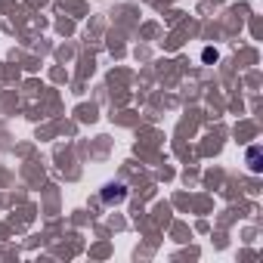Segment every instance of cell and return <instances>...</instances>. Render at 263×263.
<instances>
[{"instance_id":"1","label":"cell","mask_w":263,"mask_h":263,"mask_svg":"<svg viewBox=\"0 0 263 263\" xmlns=\"http://www.w3.org/2000/svg\"><path fill=\"white\" fill-rule=\"evenodd\" d=\"M124 198H127V189H124L121 183H108V186L102 189V201H105V204H121Z\"/></svg>"},{"instance_id":"2","label":"cell","mask_w":263,"mask_h":263,"mask_svg":"<svg viewBox=\"0 0 263 263\" xmlns=\"http://www.w3.org/2000/svg\"><path fill=\"white\" fill-rule=\"evenodd\" d=\"M248 167H251V174H260V167H263V164H260V149H257V146L248 149Z\"/></svg>"}]
</instances>
